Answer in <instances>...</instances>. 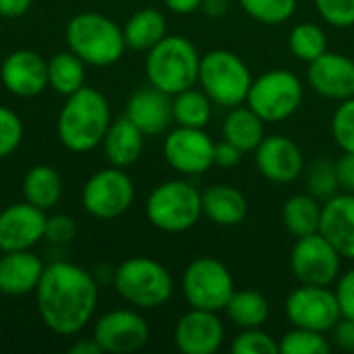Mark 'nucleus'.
<instances>
[{"mask_svg":"<svg viewBox=\"0 0 354 354\" xmlns=\"http://www.w3.org/2000/svg\"><path fill=\"white\" fill-rule=\"evenodd\" d=\"M145 216L149 224L162 232H187L203 216L201 193L187 180H166L149 193Z\"/></svg>","mask_w":354,"mask_h":354,"instance_id":"nucleus-7","label":"nucleus"},{"mask_svg":"<svg viewBox=\"0 0 354 354\" xmlns=\"http://www.w3.org/2000/svg\"><path fill=\"white\" fill-rule=\"evenodd\" d=\"M102 353L133 354L141 351L149 340V326L143 315L131 309H114L104 313L91 336Z\"/></svg>","mask_w":354,"mask_h":354,"instance_id":"nucleus-13","label":"nucleus"},{"mask_svg":"<svg viewBox=\"0 0 354 354\" xmlns=\"http://www.w3.org/2000/svg\"><path fill=\"white\" fill-rule=\"evenodd\" d=\"M203 0H164L166 8L174 15H191L195 10H201Z\"/></svg>","mask_w":354,"mask_h":354,"instance_id":"nucleus-46","label":"nucleus"},{"mask_svg":"<svg viewBox=\"0 0 354 354\" xmlns=\"http://www.w3.org/2000/svg\"><path fill=\"white\" fill-rule=\"evenodd\" d=\"M33 295L44 326L56 336H75L91 322L100 288L87 270L54 261L44 268Z\"/></svg>","mask_w":354,"mask_h":354,"instance_id":"nucleus-1","label":"nucleus"},{"mask_svg":"<svg viewBox=\"0 0 354 354\" xmlns=\"http://www.w3.org/2000/svg\"><path fill=\"white\" fill-rule=\"evenodd\" d=\"M307 187H309V193L319 201H328L334 195H338L340 187H338V176H336V162H330L326 158L315 160L307 172Z\"/></svg>","mask_w":354,"mask_h":354,"instance_id":"nucleus-35","label":"nucleus"},{"mask_svg":"<svg viewBox=\"0 0 354 354\" xmlns=\"http://www.w3.org/2000/svg\"><path fill=\"white\" fill-rule=\"evenodd\" d=\"M183 295L191 307L218 313L234 295L232 274L220 259L199 257L183 274Z\"/></svg>","mask_w":354,"mask_h":354,"instance_id":"nucleus-9","label":"nucleus"},{"mask_svg":"<svg viewBox=\"0 0 354 354\" xmlns=\"http://www.w3.org/2000/svg\"><path fill=\"white\" fill-rule=\"evenodd\" d=\"M307 81L326 100L344 102L354 97V58L338 52H324L309 62Z\"/></svg>","mask_w":354,"mask_h":354,"instance_id":"nucleus-18","label":"nucleus"},{"mask_svg":"<svg viewBox=\"0 0 354 354\" xmlns=\"http://www.w3.org/2000/svg\"><path fill=\"white\" fill-rule=\"evenodd\" d=\"M288 48L297 60L313 62L324 52H328V35L315 23H299L288 37Z\"/></svg>","mask_w":354,"mask_h":354,"instance_id":"nucleus-32","label":"nucleus"},{"mask_svg":"<svg viewBox=\"0 0 354 354\" xmlns=\"http://www.w3.org/2000/svg\"><path fill=\"white\" fill-rule=\"evenodd\" d=\"M278 348L280 354H330L332 342L322 332L292 326V330L280 338Z\"/></svg>","mask_w":354,"mask_h":354,"instance_id":"nucleus-33","label":"nucleus"},{"mask_svg":"<svg viewBox=\"0 0 354 354\" xmlns=\"http://www.w3.org/2000/svg\"><path fill=\"white\" fill-rule=\"evenodd\" d=\"M203 216L216 226H239L249 212L245 195L232 185H212L201 193Z\"/></svg>","mask_w":354,"mask_h":354,"instance_id":"nucleus-24","label":"nucleus"},{"mask_svg":"<svg viewBox=\"0 0 354 354\" xmlns=\"http://www.w3.org/2000/svg\"><path fill=\"white\" fill-rule=\"evenodd\" d=\"M224 311L241 330L261 328L270 317V303L257 290H234Z\"/></svg>","mask_w":354,"mask_h":354,"instance_id":"nucleus-29","label":"nucleus"},{"mask_svg":"<svg viewBox=\"0 0 354 354\" xmlns=\"http://www.w3.org/2000/svg\"><path fill=\"white\" fill-rule=\"evenodd\" d=\"M232 354H280L278 342L261 328L243 330L230 344Z\"/></svg>","mask_w":354,"mask_h":354,"instance_id":"nucleus-36","label":"nucleus"},{"mask_svg":"<svg viewBox=\"0 0 354 354\" xmlns=\"http://www.w3.org/2000/svg\"><path fill=\"white\" fill-rule=\"evenodd\" d=\"M197 83L216 106L230 110L247 102L253 77L249 66L234 52L212 50L201 56Z\"/></svg>","mask_w":354,"mask_h":354,"instance_id":"nucleus-6","label":"nucleus"},{"mask_svg":"<svg viewBox=\"0 0 354 354\" xmlns=\"http://www.w3.org/2000/svg\"><path fill=\"white\" fill-rule=\"evenodd\" d=\"M216 143L203 129L176 127L164 139V160L180 174H201L214 166Z\"/></svg>","mask_w":354,"mask_h":354,"instance_id":"nucleus-14","label":"nucleus"},{"mask_svg":"<svg viewBox=\"0 0 354 354\" xmlns=\"http://www.w3.org/2000/svg\"><path fill=\"white\" fill-rule=\"evenodd\" d=\"M214 102L205 95L203 89L189 87L176 95H172V120L176 127L205 129L212 118Z\"/></svg>","mask_w":354,"mask_h":354,"instance_id":"nucleus-31","label":"nucleus"},{"mask_svg":"<svg viewBox=\"0 0 354 354\" xmlns=\"http://www.w3.org/2000/svg\"><path fill=\"white\" fill-rule=\"evenodd\" d=\"M282 224L295 239L319 232L322 201L315 199L311 193H301L286 199L282 207Z\"/></svg>","mask_w":354,"mask_h":354,"instance_id":"nucleus-28","label":"nucleus"},{"mask_svg":"<svg viewBox=\"0 0 354 354\" xmlns=\"http://www.w3.org/2000/svg\"><path fill=\"white\" fill-rule=\"evenodd\" d=\"M31 6V0H0V17L17 19L23 17Z\"/></svg>","mask_w":354,"mask_h":354,"instance_id":"nucleus-45","label":"nucleus"},{"mask_svg":"<svg viewBox=\"0 0 354 354\" xmlns=\"http://www.w3.org/2000/svg\"><path fill=\"white\" fill-rule=\"evenodd\" d=\"M0 81L17 97H35L48 87V60L33 50H15L2 60Z\"/></svg>","mask_w":354,"mask_h":354,"instance_id":"nucleus-19","label":"nucleus"},{"mask_svg":"<svg viewBox=\"0 0 354 354\" xmlns=\"http://www.w3.org/2000/svg\"><path fill=\"white\" fill-rule=\"evenodd\" d=\"M319 17L338 29L354 25V0H313Z\"/></svg>","mask_w":354,"mask_h":354,"instance_id":"nucleus-39","label":"nucleus"},{"mask_svg":"<svg viewBox=\"0 0 354 354\" xmlns=\"http://www.w3.org/2000/svg\"><path fill=\"white\" fill-rule=\"evenodd\" d=\"M124 116L145 135H160L172 122V95L153 85L141 87L129 97Z\"/></svg>","mask_w":354,"mask_h":354,"instance_id":"nucleus-21","label":"nucleus"},{"mask_svg":"<svg viewBox=\"0 0 354 354\" xmlns=\"http://www.w3.org/2000/svg\"><path fill=\"white\" fill-rule=\"evenodd\" d=\"M199 62L201 56L191 39L185 35H166L151 50H147V81L168 95H176L189 87H195Z\"/></svg>","mask_w":354,"mask_h":354,"instance_id":"nucleus-3","label":"nucleus"},{"mask_svg":"<svg viewBox=\"0 0 354 354\" xmlns=\"http://www.w3.org/2000/svg\"><path fill=\"white\" fill-rule=\"evenodd\" d=\"M135 201V183L116 166L97 170L83 187L81 203L97 220H114L131 209Z\"/></svg>","mask_w":354,"mask_h":354,"instance_id":"nucleus-10","label":"nucleus"},{"mask_svg":"<svg viewBox=\"0 0 354 354\" xmlns=\"http://www.w3.org/2000/svg\"><path fill=\"white\" fill-rule=\"evenodd\" d=\"M340 253L322 232L297 239L290 251V270L301 284L332 286L340 276Z\"/></svg>","mask_w":354,"mask_h":354,"instance_id":"nucleus-11","label":"nucleus"},{"mask_svg":"<svg viewBox=\"0 0 354 354\" xmlns=\"http://www.w3.org/2000/svg\"><path fill=\"white\" fill-rule=\"evenodd\" d=\"M62 176L48 164L29 168L23 176V199L44 212L58 205L62 197Z\"/></svg>","mask_w":354,"mask_h":354,"instance_id":"nucleus-25","label":"nucleus"},{"mask_svg":"<svg viewBox=\"0 0 354 354\" xmlns=\"http://www.w3.org/2000/svg\"><path fill=\"white\" fill-rule=\"evenodd\" d=\"M77 236V224L71 216H64V214H56V216H50L48 222H46V234L44 239L52 245H58V247H64V245H71Z\"/></svg>","mask_w":354,"mask_h":354,"instance_id":"nucleus-40","label":"nucleus"},{"mask_svg":"<svg viewBox=\"0 0 354 354\" xmlns=\"http://www.w3.org/2000/svg\"><path fill=\"white\" fill-rule=\"evenodd\" d=\"M239 2L251 19L266 25L286 23L297 10V0H239Z\"/></svg>","mask_w":354,"mask_h":354,"instance_id":"nucleus-34","label":"nucleus"},{"mask_svg":"<svg viewBox=\"0 0 354 354\" xmlns=\"http://www.w3.org/2000/svg\"><path fill=\"white\" fill-rule=\"evenodd\" d=\"M336 176L344 193H354V151H342L336 162Z\"/></svg>","mask_w":354,"mask_h":354,"instance_id":"nucleus-43","label":"nucleus"},{"mask_svg":"<svg viewBox=\"0 0 354 354\" xmlns=\"http://www.w3.org/2000/svg\"><path fill=\"white\" fill-rule=\"evenodd\" d=\"M266 122L249 108L234 106L224 118V139L236 145L243 153L255 151L266 137Z\"/></svg>","mask_w":354,"mask_h":354,"instance_id":"nucleus-26","label":"nucleus"},{"mask_svg":"<svg viewBox=\"0 0 354 354\" xmlns=\"http://www.w3.org/2000/svg\"><path fill=\"white\" fill-rule=\"evenodd\" d=\"M224 342V324L216 311L191 307L174 328V344L183 354H214Z\"/></svg>","mask_w":354,"mask_h":354,"instance_id":"nucleus-17","label":"nucleus"},{"mask_svg":"<svg viewBox=\"0 0 354 354\" xmlns=\"http://www.w3.org/2000/svg\"><path fill=\"white\" fill-rule=\"evenodd\" d=\"M303 104L301 79L284 68L261 73L253 79L247 93V106L263 122H282L290 118Z\"/></svg>","mask_w":354,"mask_h":354,"instance_id":"nucleus-8","label":"nucleus"},{"mask_svg":"<svg viewBox=\"0 0 354 354\" xmlns=\"http://www.w3.org/2000/svg\"><path fill=\"white\" fill-rule=\"evenodd\" d=\"M112 282L120 299L137 309H158L166 305L174 292L170 272L149 257H131L122 261L114 270Z\"/></svg>","mask_w":354,"mask_h":354,"instance_id":"nucleus-5","label":"nucleus"},{"mask_svg":"<svg viewBox=\"0 0 354 354\" xmlns=\"http://www.w3.org/2000/svg\"><path fill=\"white\" fill-rule=\"evenodd\" d=\"M332 137L342 151H354V97L338 104L332 116Z\"/></svg>","mask_w":354,"mask_h":354,"instance_id":"nucleus-37","label":"nucleus"},{"mask_svg":"<svg viewBox=\"0 0 354 354\" xmlns=\"http://www.w3.org/2000/svg\"><path fill=\"white\" fill-rule=\"evenodd\" d=\"M44 268V261L31 249L4 251L0 255V295L27 297L35 292Z\"/></svg>","mask_w":354,"mask_h":354,"instance_id":"nucleus-22","label":"nucleus"},{"mask_svg":"<svg viewBox=\"0 0 354 354\" xmlns=\"http://www.w3.org/2000/svg\"><path fill=\"white\" fill-rule=\"evenodd\" d=\"M336 297H338V305H340V313L342 317H353L354 319V268L344 272L338 278V286H336Z\"/></svg>","mask_w":354,"mask_h":354,"instance_id":"nucleus-41","label":"nucleus"},{"mask_svg":"<svg viewBox=\"0 0 354 354\" xmlns=\"http://www.w3.org/2000/svg\"><path fill=\"white\" fill-rule=\"evenodd\" d=\"M332 338L338 351L354 354V319L353 317H340V322L332 330Z\"/></svg>","mask_w":354,"mask_h":354,"instance_id":"nucleus-42","label":"nucleus"},{"mask_svg":"<svg viewBox=\"0 0 354 354\" xmlns=\"http://www.w3.org/2000/svg\"><path fill=\"white\" fill-rule=\"evenodd\" d=\"M23 141V122L19 114L6 106H0V160L8 158Z\"/></svg>","mask_w":354,"mask_h":354,"instance_id":"nucleus-38","label":"nucleus"},{"mask_svg":"<svg viewBox=\"0 0 354 354\" xmlns=\"http://www.w3.org/2000/svg\"><path fill=\"white\" fill-rule=\"evenodd\" d=\"M201 10L207 17H222L228 10V0H203Z\"/></svg>","mask_w":354,"mask_h":354,"instance_id":"nucleus-47","label":"nucleus"},{"mask_svg":"<svg viewBox=\"0 0 354 354\" xmlns=\"http://www.w3.org/2000/svg\"><path fill=\"white\" fill-rule=\"evenodd\" d=\"M66 44L89 66H110L127 50L122 27L102 12H79L66 25Z\"/></svg>","mask_w":354,"mask_h":354,"instance_id":"nucleus-4","label":"nucleus"},{"mask_svg":"<svg viewBox=\"0 0 354 354\" xmlns=\"http://www.w3.org/2000/svg\"><path fill=\"white\" fill-rule=\"evenodd\" d=\"M48 85L60 93L71 95L85 85V62L68 52H58L48 60Z\"/></svg>","mask_w":354,"mask_h":354,"instance_id":"nucleus-30","label":"nucleus"},{"mask_svg":"<svg viewBox=\"0 0 354 354\" xmlns=\"http://www.w3.org/2000/svg\"><path fill=\"white\" fill-rule=\"evenodd\" d=\"M284 313L295 328L315 330L328 334L340 322L338 297L330 286H311L301 284L295 288L284 303Z\"/></svg>","mask_w":354,"mask_h":354,"instance_id":"nucleus-12","label":"nucleus"},{"mask_svg":"<svg viewBox=\"0 0 354 354\" xmlns=\"http://www.w3.org/2000/svg\"><path fill=\"white\" fill-rule=\"evenodd\" d=\"M243 158V151L232 145L230 141H222V143H216V149H214V166H220V168H234Z\"/></svg>","mask_w":354,"mask_h":354,"instance_id":"nucleus-44","label":"nucleus"},{"mask_svg":"<svg viewBox=\"0 0 354 354\" xmlns=\"http://www.w3.org/2000/svg\"><path fill=\"white\" fill-rule=\"evenodd\" d=\"M255 164L261 176L276 185L295 183L305 168L301 147L286 135H270L255 149Z\"/></svg>","mask_w":354,"mask_h":354,"instance_id":"nucleus-16","label":"nucleus"},{"mask_svg":"<svg viewBox=\"0 0 354 354\" xmlns=\"http://www.w3.org/2000/svg\"><path fill=\"white\" fill-rule=\"evenodd\" d=\"M143 143H145V133L127 116H120L114 122H110L104 135L102 147L110 166L127 168V166H133L141 158Z\"/></svg>","mask_w":354,"mask_h":354,"instance_id":"nucleus-23","label":"nucleus"},{"mask_svg":"<svg viewBox=\"0 0 354 354\" xmlns=\"http://www.w3.org/2000/svg\"><path fill=\"white\" fill-rule=\"evenodd\" d=\"M122 33L127 48L147 52L166 37V19L156 8H141L129 17L122 27Z\"/></svg>","mask_w":354,"mask_h":354,"instance_id":"nucleus-27","label":"nucleus"},{"mask_svg":"<svg viewBox=\"0 0 354 354\" xmlns=\"http://www.w3.org/2000/svg\"><path fill=\"white\" fill-rule=\"evenodd\" d=\"M71 354H102V348L97 346V342L93 338H87V340H79L71 346Z\"/></svg>","mask_w":354,"mask_h":354,"instance_id":"nucleus-48","label":"nucleus"},{"mask_svg":"<svg viewBox=\"0 0 354 354\" xmlns=\"http://www.w3.org/2000/svg\"><path fill=\"white\" fill-rule=\"evenodd\" d=\"M48 216L44 209L21 201L0 212V251L33 249L46 234Z\"/></svg>","mask_w":354,"mask_h":354,"instance_id":"nucleus-15","label":"nucleus"},{"mask_svg":"<svg viewBox=\"0 0 354 354\" xmlns=\"http://www.w3.org/2000/svg\"><path fill=\"white\" fill-rule=\"evenodd\" d=\"M110 122V104L104 93L83 85L79 91L66 95L56 120V133L68 151L87 153L102 145Z\"/></svg>","mask_w":354,"mask_h":354,"instance_id":"nucleus-2","label":"nucleus"},{"mask_svg":"<svg viewBox=\"0 0 354 354\" xmlns=\"http://www.w3.org/2000/svg\"><path fill=\"white\" fill-rule=\"evenodd\" d=\"M319 232L344 259H354V193H338L322 205Z\"/></svg>","mask_w":354,"mask_h":354,"instance_id":"nucleus-20","label":"nucleus"}]
</instances>
